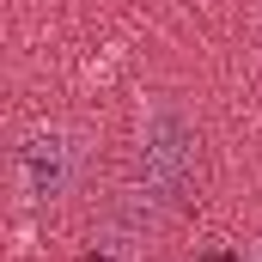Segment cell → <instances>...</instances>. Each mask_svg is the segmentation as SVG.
Here are the masks:
<instances>
[{
    "instance_id": "cell-1",
    "label": "cell",
    "mask_w": 262,
    "mask_h": 262,
    "mask_svg": "<svg viewBox=\"0 0 262 262\" xmlns=\"http://www.w3.org/2000/svg\"><path fill=\"white\" fill-rule=\"evenodd\" d=\"M79 177H85V140L67 122H37L12 152V183H18V201L31 207L67 201L79 189Z\"/></svg>"
},
{
    "instance_id": "cell-2",
    "label": "cell",
    "mask_w": 262,
    "mask_h": 262,
    "mask_svg": "<svg viewBox=\"0 0 262 262\" xmlns=\"http://www.w3.org/2000/svg\"><path fill=\"white\" fill-rule=\"evenodd\" d=\"M244 262H262V244H256V250H250V256H244Z\"/></svg>"
}]
</instances>
